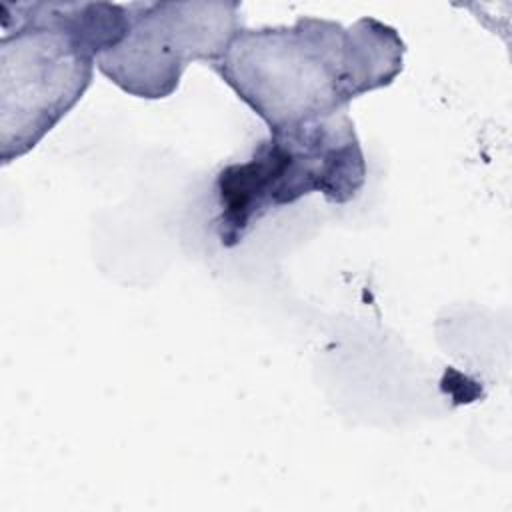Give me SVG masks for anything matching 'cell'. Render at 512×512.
<instances>
[{
  "mask_svg": "<svg viewBox=\"0 0 512 512\" xmlns=\"http://www.w3.org/2000/svg\"><path fill=\"white\" fill-rule=\"evenodd\" d=\"M364 182L366 160L348 110L274 130L246 162L228 164L216 176L220 244L234 248L270 210L312 192L332 204H346Z\"/></svg>",
  "mask_w": 512,
  "mask_h": 512,
  "instance_id": "cell-3",
  "label": "cell"
},
{
  "mask_svg": "<svg viewBox=\"0 0 512 512\" xmlns=\"http://www.w3.org/2000/svg\"><path fill=\"white\" fill-rule=\"evenodd\" d=\"M404 54L398 30L376 18L344 26L300 16L290 26H244L210 68L274 132L334 116L390 86Z\"/></svg>",
  "mask_w": 512,
  "mask_h": 512,
  "instance_id": "cell-1",
  "label": "cell"
},
{
  "mask_svg": "<svg viewBox=\"0 0 512 512\" xmlns=\"http://www.w3.org/2000/svg\"><path fill=\"white\" fill-rule=\"evenodd\" d=\"M126 34L96 56V68L122 92L172 96L188 64L218 62L244 28L240 2H128Z\"/></svg>",
  "mask_w": 512,
  "mask_h": 512,
  "instance_id": "cell-4",
  "label": "cell"
},
{
  "mask_svg": "<svg viewBox=\"0 0 512 512\" xmlns=\"http://www.w3.org/2000/svg\"><path fill=\"white\" fill-rule=\"evenodd\" d=\"M2 164L28 154L84 96L96 56L128 26L124 4L0 2Z\"/></svg>",
  "mask_w": 512,
  "mask_h": 512,
  "instance_id": "cell-2",
  "label": "cell"
}]
</instances>
